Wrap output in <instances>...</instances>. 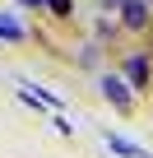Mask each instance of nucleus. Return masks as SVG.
Wrapping results in <instances>:
<instances>
[{
	"mask_svg": "<svg viewBox=\"0 0 153 158\" xmlns=\"http://www.w3.org/2000/svg\"><path fill=\"white\" fill-rule=\"evenodd\" d=\"M102 98L116 107V112H130V84L121 74H102Z\"/></svg>",
	"mask_w": 153,
	"mask_h": 158,
	"instance_id": "f257e3e1",
	"label": "nucleus"
},
{
	"mask_svg": "<svg viewBox=\"0 0 153 158\" xmlns=\"http://www.w3.org/2000/svg\"><path fill=\"white\" fill-rule=\"evenodd\" d=\"M116 14H121L125 28H148V0H121Z\"/></svg>",
	"mask_w": 153,
	"mask_h": 158,
	"instance_id": "f03ea898",
	"label": "nucleus"
},
{
	"mask_svg": "<svg viewBox=\"0 0 153 158\" xmlns=\"http://www.w3.org/2000/svg\"><path fill=\"white\" fill-rule=\"evenodd\" d=\"M148 74H153V65H148V56H144V51L125 60V79H130V89H148Z\"/></svg>",
	"mask_w": 153,
	"mask_h": 158,
	"instance_id": "7ed1b4c3",
	"label": "nucleus"
},
{
	"mask_svg": "<svg viewBox=\"0 0 153 158\" xmlns=\"http://www.w3.org/2000/svg\"><path fill=\"white\" fill-rule=\"evenodd\" d=\"M107 149H111V153H121V158H153L148 149H139L135 139H121V135H107Z\"/></svg>",
	"mask_w": 153,
	"mask_h": 158,
	"instance_id": "20e7f679",
	"label": "nucleus"
},
{
	"mask_svg": "<svg viewBox=\"0 0 153 158\" xmlns=\"http://www.w3.org/2000/svg\"><path fill=\"white\" fill-rule=\"evenodd\" d=\"M0 37H10V42H19V37H23V28H19V19H14V14H0Z\"/></svg>",
	"mask_w": 153,
	"mask_h": 158,
	"instance_id": "39448f33",
	"label": "nucleus"
},
{
	"mask_svg": "<svg viewBox=\"0 0 153 158\" xmlns=\"http://www.w3.org/2000/svg\"><path fill=\"white\" fill-rule=\"evenodd\" d=\"M46 10H51V14H60V19H65V14H70V10H74V0H46Z\"/></svg>",
	"mask_w": 153,
	"mask_h": 158,
	"instance_id": "423d86ee",
	"label": "nucleus"
},
{
	"mask_svg": "<svg viewBox=\"0 0 153 158\" xmlns=\"http://www.w3.org/2000/svg\"><path fill=\"white\" fill-rule=\"evenodd\" d=\"M19 5H46V0H19Z\"/></svg>",
	"mask_w": 153,
	"mask_h": 158,
	"instance_id": "0eeeda50",
	"label": "nucleus"
}]
</instances>
